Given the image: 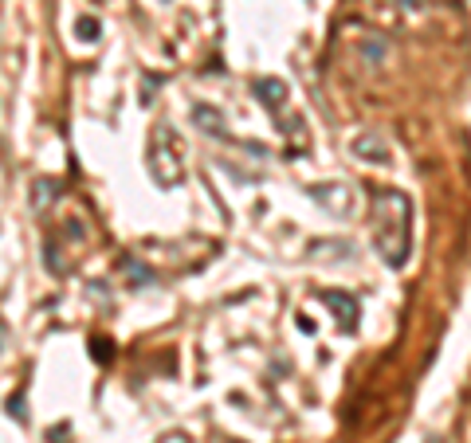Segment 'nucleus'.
I'll return each instance as SVG.
<instances>
[{
  "label": "nucleus",
  "instance_id": "nucleus-11",
  "mask_svg": "<svg viewBox=\"0 0 471 443\" xmlns=\"http://www.w3.org/2000/svg\"><path fill=\"white\" fill-rule=\"evenodd\" d=\"M90 353L99 357V361H106V357H114V345H111V349H106V342H102V337H99V342H94V349H90Z\"/></svg>",
  "mask_w": 471,
  "mask_h": 443
},
{
  "label": "nucleus",
  "instance_id": "nucleus-12",
  "mask_svg": "<svg viewBox=\"0 0 471 443\" xmlns=\"http://www.w3.org/2000/svg\"><path fill=\"white\" fill-rule=\"evenodd\" d=\"M401 4H405V8H421L424 0H401Z\"/></svg>",
  "mask_w": 471,
  "mask_h": 443
},
{
  "label": "nucleus",
  "instance_id": "nucleus-9",
  "mask_svg": "<svg viewBox=\"0 0 471 443\" xmlns=\"http://www.w3.org/2000/svg\"><path fill=\"white\" fill-rule=\"evenodd\" d=\"M99 20H94V16H83V20H75V36H79L83 43H94L99 40Z\"/></svg>",
  "mask_w": 471,
  "mask_h": 443
},
{
  "label": "nucleus",
  "instance_id": "nucleus-10",
  "mask_svg": "<svg viewBox=\"0 0 471 443\" xmlns=\"http://www.w3.org/2000/svg\"><path fill=\"white\" fill-rule=\"evenodd\" d=\"M8 416L12 420H28V408H24V396H8Z\"/></svg>",
  "mask_w": 471,
  "mask_h": 443
},
{
  "label": "nucleus",
  "instance_id": "nucleus-6",
  "mask_svg": "<svg viewBox=\"0 0 471 443\" xmlns=\"http://www.w3.org/2000/svg\"><path fill=\"white\" fill-rule=\"evenodd\" d=\"M255 99H260L267 110H283L287 106V83L283 79H260L255 83Z\"/></svg>",
  "mask_w": 471,
  "mask_h": 443
},
{
  "label": "nucleus",
  "instance_id": "nucleus-7",
  "mask_svg": "<svg viewBox=\"0 0 471 443\" xmlns=\"http://www.w3.org/2000/svg\"><path fill=\"white\" fill-rule=\"evenodd\" d=\"M192 122L204 129V134H212V138H224L232 141V134L224 129V118H220V110H212V106H192Z\"/></svg>",
  "mask_w": 471,
  "mask_h": 443
},
{
  "label": "nucleus",
  "instance_id": "nucleus-1",
  "mask_svg": "<svg viewBox=\"0 0 471 443\" xmlns=\"http://www.w3.org/2000/svg\"><path fill=\"white\" fill-rule=\"evenodd\" d=\"M370 220H373V244L385 267H405L412 255V200L401 188H370Z\"/></svg>",
  "mask_w": 471,
  "mask_h": 443
},
{
  "label": "nucleus",
  "instance_id": "nucleus-3",
  "mask_svg": "<svg viewBox=\"0 0 471 443\" xmlns=\"http://www.w3.org/2000/svg\"><path fill=\"white\" fill-rule=\"evenodd\" d=\"M311 197L318 200L330 216H350L353 212V188L350 185H311Z\"/></svg>",
  "mask_w": 471,
  "mask_h": 443
},
{
  "label": "nucleus",
  "instance_id": "nucleus-2",
  "mask_svg": "<svg viewBox=\"0 0 471 443\" xmlns=\"http://www.w3.org/2000/svg\"><path fill=\"white\" fill-rule=\"evenodd\" d=\"M150 177L161 188H173L185 181V161H181V141L173 134V126L157 122L150 134Z\"/></svg>",
  "mask_w": 471,
  "mask_h": 443
},
{
  "label": "nucleus",
  "instance_id": "nucleus-4",
  "mask_svg": "<svg viewBox=\"0 0 471 443\" xmlns=\"http://www.w3.org/2000/svg\"><path fill=\"white\" fill-rule=\"evenodd\" d=\"M322 302L330 306L334 314H338V322H342V330H346V334H350L353 330V322H358V302H353L350 295H342V290H322Z\"/></svg>",
  "mask_w": 471,
  "mask_h": 443
},
{
  "label": "nucleus",
  "instance_id": "nucleus-8",
  "mask_svg": "<svg viewBox=\"0 0 471 443\" xmlns=\"http://www.w3.org/2000/svg\"><path fill=\"white\" fill-rule=\"evenodd\" d=\"M59 197V185L55 181H36V192H31V204L43 212V204H51V200Z\"/></svg>",
  "mask_w": 471,
  "mask_h": 443
},
{
  "label": "nucleus",
  "instance_id": "nucleus-5",
  "mask_svg": "<svg viewBox=\"0 0 471 443\" xmlns=\"http://www.w3.org/2000/svg\"><path fill=\"white\" fill-rule=\"evenodd\" d=\"M353 153H358V157H365V161H373V165H385V161L393 157L389 146H385L377 134H361V138H353Z\"/></svg>",
  "mask_w": 471,
  "mask_h": 443
}]
</instances>
